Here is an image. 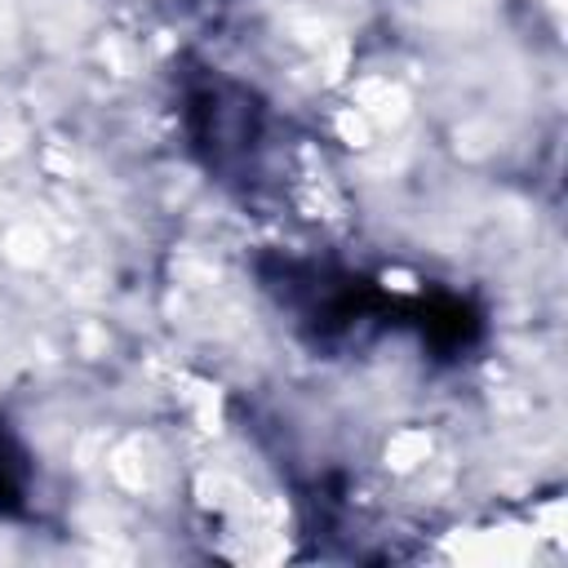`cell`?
Masks as SVG:
<instances>
[{"label":"cell","mask_w":568,"mask_h":568,"mask_svg":"<svg viewBox=\"0 0 568 568\" xmlns=\"http://www.w3.org/2000/svg\"><path fill=\"white\" fill-rule=\"evenodd\" d=\"M182 115H186V138L200 164L240 191H253L262 182V164L271 151V115L266 106L235 80L217 71H200L186 80L182 93Z\"/></svg>","instance_id":"7a4b0ae2"},{"label":"cell","mask_w":568,"mask_h":568,"mask_svg":"<svg viewBox=\"0 0 568 568\" xmlns=\"http://www.w3.org/2000/svg\"><path fill=\"white\" fill-rule=\"evenodd\" d=\"M27 488H31V462L13 426L0 417V515L18 519L27 515Z\"/></svg>","instance_id":"3957f363"},{"label":"cell","mask_w":568,"mask_h":568,"mask_svg":"<svg viewBox=\"0 0 568 568\" xmlns=\"http://www.w3.org/2000/svg\"><path fill=\"white\" fill-rule=\"evenodd\" d=\"M262 280L280 297V306L293 315L297 333L324 351L355 346L382 324H395V315H404V302H395L364 275H351L324 262L275 257L262 266Z\"/></svg>","instance_id":"6da1fadb"}]
</instances>
